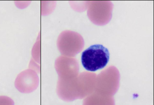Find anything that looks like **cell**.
I'll return each mask as SVG.
<instances>
[{
    "label": "cell",
    "instance_id": "cell-1",
    "mask_svg": "<svg viewBox=\"0 0 154 105\" xmlns=\"http://www.w3.org/2000/svg\"><path fill=\"white\" fill-rule=\"evenodd\" d=\"M109 58L108 49L103 45H92L85 50L81 55V62L87 70L95 71L106 66Z\"/></svg>",
    "mask_w": 154,
    "mask_h": 105
},
{
    "label": "cell",
    "instance_id": "cell-2",
    "mask_svg": "<svg viewBox=\"0 0 154 105\" xmlns=\"http://www.w3.org/2000/svg\"><path fill=\"white\" fill-rule=\"evenodd\" d=\"M13 100L9 97L5 96H0V105H14Z\"/></svg>",
    "mask_w": 154,
    "mask_h": 105
}]
</instances>
